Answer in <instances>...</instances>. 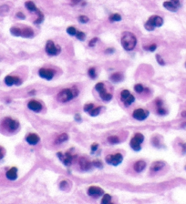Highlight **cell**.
I'll list each match as a JSON object with an SVG mask.
<instances>
[{"mask_svg":"<svg viewBox=\"0 0 186 204\" xmlns=\"http://www.w3.org/2000/svg\"><path fill=\"white\" fill-rule=\"evenodd\" d=\"M110 204H114V203H112V202H110Z\"/></svg>","mask_w":186,"mask_h":204,"instance_id":"9f6ffc18","label":"cell"},{"mask_svg":"<svg viewBox=\"0 0 186 204\" xmlns=\"http://www.w3.org/2000/svg\"><path fill=\"white\" fill-rule=\"evenodd\" d=\"M185 67H186V63H185Z\"/></svg>","mask_w":186,"mask_h":204,"instance_id":"6f0895ef","label":"cell"},{"mask_svg":"<svg viewBox=\"0 0 186 204\" xmlns=\"http://www.w3.org/2000/svg\"><path fill=\"white\" fill-rule=\"evenodd\" d=\"M123 74L121 72H114L110 76V80L113 83H119L123 80Z\"/></svg>","mask_w":186,"mask_h":204,"instance_id":"7402d4cb","label":"cell"},{"mask_svg":"<svg viewBox=\"0 0 186 204\" xmlns=\"http://www.w3.org/2000/svg\"><path fill=\"white\" fill-rule=\"evenodd\" d=\"M121 19H122V17H121V16L119 13H113V14H111V15L109 16V20H110L111 23L120 22V21H121Z\"/></svg>","mask_w":186,"mask_h":204,"instance_id":"83f0119b","label":"cell"},{"mask_svg":"<svg viewBox=\"0 0 186 204\" xmlns=\"http://www.w3.org/2000/svg\"><path fill=\"white\" fill-rule=\"evenodd\" d=\"M78 163H79V166L80 170H82L84 171L90 170L91 168H93V167H92V161H90V160H89L88 159L85 158V157L79 158Z\"/></svg>","mask_w":186,"mask_h":204,"instance_id":"2e32d148","label":"cell"},{"mask_svg":"<svg viewBox=\"0 0 186 204\" xmlns=\"http://www.w3.org/2000/svg\"><path fill=\"white\" fill-rule=\"evenodd\" d=\"M59 188L61 190H67L70 188V182L69 181H62L59 183Z\"/></svg>","mask_w":186,"mask_h":204,"instance_id":"b9f144b4","label":"cell"},{"mask_svg":"<svg viewBox=\"0 0 186 204\" xmlns=\"http://www.w3.org/2000/svg\"><path fill=\"white\" fill-rule=\"evenodd\" d=\"M57 156L59 159V160L62 162V164L65 165L66 167H70L72 165L73 161L75 160L78 156L73 154L71 151H66V152H58Z\"/></svg>","mask_w":186,"mask_h":204,"instance_id":"8992f818","label":"cell"},{"mask_svg":"<svg viewBox=\"0 0 186 204\" xmlns=\"http://www.w3.org/2000/svg\"><path fill=\"white\" fill-rule=\"evenodd\" d=\"M28 109L35 113H39L43 109V105L39 100H32L28 102Z\"/></svg>","mask_w":186,"mask_h":204,"instance_id":"9a60e30c","label":"cell"},{"mask_svg":"<svg viewBox=\"0 0 186 204\" xmlns=\"http://www.w3.org/2000/svg\"><path fill=\"white\" fill-rule=\"evenodd\" d=\"M4 82L8 87H12V86H20L23 81L19 77L8 75L4 78Z\"/></svg>","mask_w":186,"mask_h":204,"instance_id":"5bb4252c","label":"cell"},{"mask_svg":"<svg viewBox=\"0 0 186 204\" xmlns=\"http://www.w3.org/2000/svg\"><path fill=\"white\" fill-rule=\"evenodd\" d=\"M101 109L102 107H95L93 109H91L90 112H89V115L90 117H97L100 115L101 111Z\"/></svg>","mask_w":186,"mask_h":204,"instance_id":"4dcf8cb0","label":"cell"},{"mask_svg":"<svg viewBox=\"0 0 186 204\" xmlns=\"http://www.w3.org/2000/svg\"><path fill=\"white\" fill-rule=\"evenodd\" d=\"M105 161L110 166L117 167L123 161V155L119 152L113 153V154H108V155L105 157Z\"/></svg>","mask_w":186,"mask_h":204,"instance_id":"9c48e42d","label":"cell"},{"mask_svg":"<svg viewBox=\"0 0 186 204\" xmlns=\"http://www.w3.org/2000/svg\"><path fill=\"white\" fill-rule=\"evenodd\" d=\"M87 194H88L90 197L91 198H100L101 196H103L104 193V190L101 189V187H98V186H90L88 190H87Z\"/></svg>","mask_w":186,"mask_h":204,"instance_id":"4fadbf2b","label":"cell"},{"mask_svg":"<svg viewBox=\"0 0 186 204\" xmlns=\"http://www.w3.org/2000/svg\"><path fill=\"white\" fill-rule=\"evenodd\" d=\"M111 202V196L110 194H104L101 198V204H110Z\"/></svg>","mask_w":186,"mask_h":204,"instance_id":"e575fe53","label":"cell"},{"mask_svg":"<svg viewBox=\"0 0 186 204\" xmlns=\"http://www.w3.org/2000/svg\"><path fill=\"white\" fill-rule=\"evenodd\" d=\"M150 115V111L146 109H135L132 112V118L138 121H143L147 120V118Z\"/></svg>","mask_w":186,"mask_h":204,"instance_id":"8fae6325","label":"cell"},{"mask_svg":"<svg viewBox=\"0 0 186 204\" xmlns=\"http://www.w3.org/2000/svg\"><path fill=\"white\" fill-rule=\"evenodd\" d=\"M37 14H38V18H37V19L34 21V23L36 25H39V24H41L43 21H44V15H43V13L40 10L37 11Z\"/></svg>","mask_w":186,"mask_h":204,"instance_id":"d6a6232c","label":"cell"},{"mask_svg":"<svg viewBox=\"0 0 186 204\" xmlns=\"http://www.w3.org/2000/svg\"><path fill=\"white\" fill-rule=\"evenodd\" d=\"M84 0H71V4L72 5H78V4H80L81 2H83Z\"/></svg>","mask_w":186,"mask_h":204,"instance_id":"f5cc1de1","label":"cell"},{"mask_svg":"<svg viewBox=\"0 0 186 204\" xmlns=\"http://www.w3.org/2000/svg\"><path fill=\"white\" fill-rule=\"evenodd\" d=\"M115 51V49L112 48V47H110V48H107L106 50H105V53H107V54H113Z\"/></svg>","mask_w":186,"mask_h":204,"instance_id":"816d5d0a","label":"cell"},{"mask_svg":"<svg viewBox=\"0 0 186 204\" xmlns=\"http://www.w3.org/2000/svg\"><path fill=\"white\" fill-rule=\"evenodd\" d=\"M95 90L99 93V96L101 98V100L104 102H110L111 100H112V94L110 93V92L107 91L106 86L103 82H98L95 85Z\"/></svg>","mask_w":186,"mask_h":204,"instance_id":"5b68a950","label":"cell"},{"mask_svg":"<svg viewBox=\"0 0 186 204\" xmlns=\"http://www.w3.org/2000/svg\"><path fill=\"white\" fill-rule=\"evenodd\" d=\"M68 139H69V135H68L67 133H61L55 139L54 144L55 145H60L62 143H64V142H66Z\"/></svg>","mask_w":186,"mask_h":204,"instance_id":"603a6c76","label":"cell"},{"mask_svg":"<svg viewBox=\"0 0 186 204\" xmlns=\"http://www.w3.org/2000/svg\"><path fill=\"white\" fill-rule=\"evenodd\" d=\"M146 166H147V163L145 160L140 159V160H137V161H135L133 163L132 169L136 173H141L146 169Z\"/></svg>","mask_w":186,"mask_h":204,"instance_id":"ffe728a7","label":"cell"},{"mask_svg":"<svg viewBox=\"0 0 186 204\" xmlns=\"http://www.w3.org/2000/svg\"><path fill=\"white\" fill-rule=\"evenodd\" d=\"M9 11V7L8 5H3L0 7V16H5L8 13Z\"/></svg>","mask_w":186,"mask_h":204,"instance_id":"74e56055","label":"cell"},{"mask_svg":"<svg viewBox=\"0 0 186 204\" xmlns=\"http://www.w3.org/2000/svg\"><path fill=\"white\" fill-rule=\"evenodd\" d=\"M165 166H166V163L163 161V160H156V161H153L152 163L150 170L152 173H157V172H160L162 170H163Z\"/></svg>","mask_w":186,"mask_h":204,"instance_id":"ac0fdd59","label":"cell"},{"mask_svg":"<svg viewBox=\"0 0 186 204\" xmlns=\"http://www.w3.org/2000/svg\"><path fill=\"white\" fill-rule=\"evenodd\" d=\"M170 1L172 3V4H174L177 8H181V0H170Z\"/></svg>","mask_w":186,"mask_h":204,"instance_id":"681fc988","label":"cell"},{"mask_svg":"<svg viewBox=\"0 0 186 204\" xmlns=\"http://www.w3.org/2000/svg\"><path fill=\"white\" fill-rule=\"evenodd\" d=\"M155 58H156V61H157V63L160 65V66H165V61H164V59L162 58V56H161V55H159V54H157L156 55V57H155Z\"/></svg>","mask_w":186,"mask_h":204,"instance_id":"ee69618b","label":"cell"},{"mask_svg":"<svg viewBox=\"0 0 186 204\" xmlns=\"http://www.w3.org/2000/svg\"><path fill=\"white\" fill-rule=\"evenodd\" d=\"M121 43L122 47L126 51H132L135 48L136 45H137V38H136V36L133 33L125 31L121 35Z\"/></svg>","mask_w":186,"mask_h":204,"instance_id":"7a4b0ae2","label":"cell"},{"mask_svg":"<svg viewBox=\"0 0 186 204\" xmlns=\"http://www.w3.org/2000/svg\"><path fill=\"white\" fill-rule=\"evenodd\" d=\"M6 156V150H5V148L2 147V146H0V161L5 158Z\"/></svg>","mask_w":186,"mask_h":204,"instance_id":"7dc6e473","label":"cell"},{"mask_svg":"<svg viewBox=\"0 0 186 204\" xmlns=\"http://www.w3.org/2000/svg\"><path fill=\"white\" fill-rule=\"evenodd\" d=\"M144 141V136L140 132L135 133L130 140V146L134 151H140L141 150V144Z\"/></svg>","mask_w":186,"mask_h":204,"instance_id":"ba28073f","label":"cell"},{"mask_svg":"<svg viewBox=\"0 0 186 204\" xmlns=\"http://www.w3.org/2000/svg\"><path fill=\"white\" fill-rule=\"evenodd\" d=\"M156 114L158 116H161V117H163L165 115L168 114V110L167 109L163 106H161V107H156Z\"/></svg>","mask_w":186,"mask_h":204,"instance_id":"f1b7e54d","label":"cell"},{"mask_svg":"<svg viewBox=\"0 0 186 204\" xmlns=\"http://www.w3.org/2000/svg\"><path fill=\"white\" fill-rule=\"evenodd\" d=\"M77 32H78V30H77V28L75 27H72L71 26V27H67V33L69 34L70 36H76Z\"/></svg>","mask_w":186,"mask_h":204,"instance_id":"8d00e7d4","label":"cell"},{"mask_svg":"<svg viewBox=\"0 0 186 204\" xmlns=\"http://www.w3.org/2000/svg\"><path fill=\"white\" fill-rule=\"evenodd\" d=\"M120 98L121 102L124 104V106L130 107L135 102V97L130 92L128 89H123L120 93Z\"/></svg>","mask_w":186,"mask_h":204,"instance_id":"30bf717a","label":"cell"},{"mask_svg":"<svg viewBox=\"0 0 186 204\" xmlns=\"http://www.w3.org/2000/svg\"><path fill=\"white\" fill-rule=\"evenodd\" d=\"M134 91L136 92V93H138V94H142L144 92H146V93H149L150 92V89H149V88H147V87H144L142 84L141 83H138V84H135L134 85Z\"/></svg>","mask_w":186,"mask_h":204,"instance_id":"cb8c5ba5","label":"cell"},{"mask_svg":"<svg viewBox=\"0 0 186 204\" xmlns=\"http://www.w3.org/2000/svg\"><path fill=\"white\" fill-rule=\"evenodd\" d=\"M143 49L149 52H154L157 49V45L155 44V43H152V44H150V45L143 46Z\"/></svg>","mask_w":186,"mask_h":204,"instance_id":"836d02e7","label":"cell"},{"mask_svg":"<svg viewBox=\"0 0 186 204\" xmlns=\"http://www.w3.org/2000/svg\"><path fill=\"white\" fill-rule=\"evenodd\" d=\"M88 75L91 79H95L97 78V71L95 67H90L88 69Z\"/></svg>","mask_w":186,"mask_h":204,"instance_id":"1f68e13d","label":"cell"},{"mask_svg":"<svg viewBox=\"0 0 186 204\" xmlns=\"http://www.w3.org/2000/svg\"><path fill=\"white\" fill-rule=\"evenodd\" d=\"M79 94V90L77 87H72V88H67L61 89L57 94V100L60 103H67L74 100Z\"/></svg>","mask_w":186,"mask_h":204,"instance_id":"6da1fadb","label":"cell"},{"mask_svg":"<svg viewBox=\"0 0 186 204\" xmlns=\"http://www.w3.org/2000/svg\"><path fill=\"white\" fill-rule=\"evenodd\" d=\"M163 8H166L167 10H169L171 12H176L178 11L179 8H177L174 4H172L171 1H165L163 2Z\"/></svg>","mask_w":186,"mask_h":204,"instance_id":"d4e9b609","label":"cell"},{"mask_svg":"<svg viewBox=\"0 0 186 204\" xmlns=\"http://www.w3.org/2000/svg\"><path fill=\"white\" fill-rule=\"evenodd\" d=\"M45 51L49 57H56L61 53V47L52 40H48L45 46Z\"/></svg>","mask_w":186,"mask_h":204,"instance_id":"52a82bcc","label":"cell"},{"mask_svg":"<svg viewBox=\"0 0 186 204\" xmlns=\"http://www.w3.org/2000/svg\"><path fill=\"white\" fill-rule=\"evenodd\" d=\"M98 40H99V38H96V36H95V38H91V39L90 40V42H89V47H95L96 44H97V42H98Z\"/></svg>","mask_w":186,"mask_h":204,"instance_id":"bcb514c9","label":"cell"},{"mask_svg":"<svg viewBox=\"0 0 186 204\" xmlns=\"http://www.w3.org/2000/svg\"><path fill=\"white\" fill-rule=\"evenodd\" d=\"M78 20H79V22H80L81 24H86V23H88L90 21V18L87 16L81 15V16H79L78 17Z\"/></svg>","mask_w":186,"mask_h":204,"instance_id":"7bdbcfd3","label":"cell"},{"mask_svg":"<svg viewBox=\"0 0 186 204\" xmlns=\"http://www.w3.org/2000/svg\"><path fill=\"white\" fill-rule=\"evenodd\" d=\"M26 141L31 146H36L40 141V137L37 133H29L26 136Z\"/></svg>","mask_w":186,"mask_h":204,"instance_id":"d6986e66","label":"cell"},{"mask_svg":"<svg viewBox=\"0 0 186 204\" xmlns=\"http://www.w3.org/2000/svg\"><path fill=\"white\" fill-rule=\"evenodd\" d=\"M10 33L15 36H21L22 35V28L17 27H12L10 28Z\"/></svg>","mask_w":186,"mask_h":204,"instance_id":"f546056e","label":"cell"},{"mask_svg":"<svg viewBox=\"0 0 186 204\" xmlns=\"http://www.w3.org/2000/svg\"><path fill=\"white\" fill-rule=\"evenodd\" d=\"M1 126L5 131H7L8 132H10V133H13V132H16L17 129L19 128L20 124L17 120L12 119L10 117H6L1 122Z\"/></svg>","mask_w":186,"mask_h":204,"instance_id":"277c9868","label":"cell"},{"mask_svg":"<svg viewBox=\"0 0 186 204\" xmlns=\"http://www.w3.org/2000/svg\"><path fill=\"white\" fill-rule=\"evenodd\" d=\"M92 167H94V168H98V169H102L103 164L100 159H95V160H93L92 161Z\"/></svg>","mask_w":186,"mask_h":204,"instance_id":"ab89813d","label":"cell"},{"mask_svg":"<svg viewBox=\"0 0 186 204\" xmlns=\"http://www.w3.org/2000/svg\"><path fill=\"white\" fill-rule=\"evenodd\" d=\"M6 178L8 179L9 181H15L18 178V170L17 167H11L9 170L6 172Z\"/></svg>","mask_w":186,"mask_h":204,"instance_id":"e0dca14e","label":"cell"},{"mask_svg":"<svg viewBox=\"0 0 186 204\" xmlns=\"http://www.w3.org/2000/svg\"><path fill=\"white\" fill-rule=\"evenodd\" d=\"M75 36L77 38V39H79V40H80V41H84L85 38H86V34H85L83 31H79V30Z\"/></svg>","mask_w":186,"mask_h":204,"instance_id":"60d3db41","label":"cell"},{"mask_svg":"<svg viewBox=\"0 0 186 204\" xmlns=\"http://www.w3.org/2000/svg\"><path fill=\"white\" fill-rule=\"evenodd\" d=\"M151 143L153 145V147L155 148H160L161 147V141H160V139L158 136L156 137H153L152 139H151Z\"/></svg>","mask_w":186,"mask_h":204,"instance_id":"d590c367","label":"cell"},{"mask_svg":"<svg viewBox=\"0 0 186 204\" xmlns=\"http://www.w3.org/2000/svg\"><path fill=\"white\" fill-rule=\"evenodd\" d=\"M182 117H183V118H186V110L183 111V112H182Z\"/></svg>","mask_w":186,"mask_h":204,"instance_id":"11a10c76","label":"cell"},{"mask_svg":"<svg viewBox=\"0 0 186 204\" xmlns=\"http://www.w3.org/2000/svg\"><path fill=\"white\" fill-rule=\"evenodd\" d=\"M163 25V18L160 16H152L145 22L144 27L147 31H153L156 27H161Z\"/></svg>","mask_w":186,"mask_h":204,"instance_id":"3957f363","label":"cell"},{"mask_svg":"<svg viewBox=\"0 0 186 204\" xmlns=\"http://www.w3.org/2000/svg\"><path fill=\"white\" fill-rule=\"evenodd\" d=\"M74 119H75V120L77 122H81L82 119H81V116H80V114H75V116H74Z\"/></svg>","mask_w":186,"mask_h":204,"instance_id":"f907efd6","label":"cell"},{"mask_svg":"<svg viewBox=\"0 0 186 204\" xmlns=\"http://www.w3.org/2000/svg\"><path fill=\"white\" fill-rule=\"evenodd\" d=\"M181 147H182V149H183V152L185 153L186 152V143H183Z\"/></svg>","mask_w":186,"mask_h":204,"instance_id":"db71d44e","label":"cell"},{"mask_svg":"<svg viewBox=\"0 0 186 204\" xmlns=\"http://www.w3.org/2000/svg\"><path fill=\"white\" fill-rule=\"evenodd\" d=\"M25 7H26V8L29 12H36L37 13V11L39 10L38 8H37V5H35V3L32 1H27L26 3H25Z\"/></svg>","mask_w":186,"mask_h":204,"instance_id":"484cf974","label":"cell"},{"mask_svg":"<svg viewBox=\"0 0 186 204\" xmlns=\"http://www.w3.org/2000/svg\"><path fill=\"white\" fill-rule=\"evenodd\" d=\"M99 150V144L98 143H93L90 146V152L91 154H95Z\"/></svg>","mask_w":186,"mask_h":204,"instance_id":"f6af8a7d","label":"cell"},{"mask_svg":"<svg viewBox=\"0 0 186 204\" xmlns=\"http://www.w3.org/2000/svg\"><path fill=\"white\" fill-rule=\"evenodd\" d=\"M34 36H35V32H34V30L31 27H26L22 28V35H21L22 38H34Z\"/></svg>","mask_w":186,"mask_h":204,"instance_id":"44dd1931","label":"cell"},{"mask_svg":"<svg viewBox=\"0 0 186 204\" xmlns=\"http://www.w3.org/2000/svg\"><path fill=\"white\" fill-rule=\"evenodd\" d=\"M107 141L110 145H116V144H119L121 142V139L120 138L118 137V136H115V135H112V136H110V137L107 138Z\"/></svg>","mask_w":186,"mask_h":204,"instance_id":"4316f807","label":"cell"},{"mask_svg":"<svg viewBox=\"0 0 186 204\" xmlns=\"http://www.w3.org/2000/svg\"><path fill=\"white\" fill-rule=\"evenodd\" d=\"M94 108H95V105L93 104V103H87V104H85V105H84L83 110L85 111V112L89 113L91 109H93Z\"/></svg>","mask_w":186,"mask_h":204,"instance_id":"f35d334b","label":"cell"},{"mask_svg":"<svg viewBox=\"0 0 186 204\" xmlns=\"http://www.w3.org/2000/svg\"><path fill=\"white\" fill-rule=\"evenodd\" d=\"M16 16H17V18H19V19H21V20H24L25 18H26V16H25L22 12H17Z\"/></svg>","mask_w":186,"mask_h":204,"instance_id":"c3c4849f","label":"cell"},{"mask_svg":"<svg viewBox=\"0 0 186 204\" xmlns=\"http://www.w3.org/2000/svg\"><path fill=\"white\" fill-rule=\"evenodd\" d=\"M56 71L52 69H47V67H41L39 70V76L43 78L46 79L48 81L49 80H52L55 77Z\"/></svg>","mask_w":186,"mask_h":204,"instance_id":"7c38bea8","label":"cell"}]
</instances>
